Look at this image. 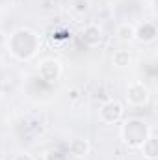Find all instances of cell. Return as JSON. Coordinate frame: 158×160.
Returning a JSON list of instances; mask_svg holds the SVG:
<instances>
[{
    "mask_svg": "<svg viewBox=\"0 0 158 160\" xmlns=\"http://www.w3.org/2000/svg\"><path fill=\"white\" fill-rule=\"evenodd\" d=\"M78 93H80L78 89H77V88H73V89L69 91V99H71V101H77V99H78V97H80Z\"/></svg>",
    "mask_w": 158,
    "mask_h": 160,
    "instance_id": "cell-16",
    "label": "cell"
},
{
    "mask_svg": "<svg viewBox=\"0 0 158 160\" xmlns=\"http://www.w3.org/2000/svg\"><path fill=\"white\" fill-rule=\"evenodd\" d=\"M71 9L77 15H84L89 11V0H71Z\"/></svg>",
    "mask_w": 158,
    "mask_h": 160,
    "instance_id": "cell-12",
    "label": "cell"
},
{
    "mask_svg": "<svg viewBox=\"0 0 158 160\" xmlns=\"http://www.w3.org/2000/svg\"><path fill=\"white\" fill-rule=\"evenodd\" d=\"M149 134H153L151 127L140 118L126 119L121 125V130H119V136L128 149H140V145L145 142V138Z\"/></svg>",
    "mask_w": 158,
    "mask_h": 160,
    "instance_id": "cell-2",
    "label": "cell"
},
{
    "mask_svg": "<svg viewBox=\"0 0 158 160\" xmlns=\"http://www.w3.org/2000/svg\"><path fill=\"white\" fill-rule=\"evenodd\" d=\"M9 54L21 62H28L32 58H36V54L39 52V36L30 30V28H17L6 43Z\"/></svg>",
    "mask_w": 158,
    "mask_h": 160,
    "instance_id": "cell-1",
    "label": "cell"
},
{
    "mask_svg": "<svg viewBox=\"0 0 158 160\" xmlns=\"http://www.w3.org/2000/svg\"><path fill=\"white\" fill-rule=\"evenodd\" d=\"M112 63L119 67V69H125V67H128L130 63H132V56H130V52L128 50H125V48H119L114 52V56H112Z\"/></svg>",
    "mask_w": 158,
    "mask_h": 160,
    "instance_id": "cell-11",
    "label": "cell"
},
{
    "mask_svg": "<svg viewBox=\"0 0 158 160\" xmlns=\"http://www.w3.org/2000/svg\"><path fill=\"white\" fill-rule=\"evenodd\" d=\"M39 77L47 82H54L62 77V63L60 60L56 58H45L39 63V69H37Z\"/></svg>",
    "mask_w": 158,
    "mask_h": 160,
    "instance_id": "cell-5",
    "label": "cell"
},
{
    "mask_svg": "<svg viewBox=\"0 0 158 160\" xmlns=\"http://www.w3.org/2000/svg\"><path fill=\"white\" fill-rule=\"evenodd\" d=\"M6 43H7V36H6V32H4V30H0V50L6 47Z\"/></svg>",
    "mask_w": 158,
    "mask_h": 160,
    "instance_id": "cell-15",
    "label": "cell"
},
{
    "mask_svg": "<svg viewBox=\"0 0 158 160\" xmlns=\"http://www.w3.org/2000/svg\"><path fill=\"white\" fill-rule=\"evenodd\" d=\"M140 151L145 160H156L158 158V138L155 134H149L145 142L140 145Z\"/></svg>",
    "mask_w": 158,
    "mask_h": 160,
    "instance_id": "cell-9",
    "label": "cell"
},
{
    "mask_svg": "<svg viewBox=\"0 0 158 160\" xmlns=\"http://www.w3.org/2000/svg\"><path fill=\"white\" fill-rule=\"evenodd\" d=\"M149 99H151V91L143 82L134 80V82H130L126 86V102L130 106H134V108L145 106L149 102Z\"/></svg>",
    "mask_w": 158,
    "mask_h": 160,
    "instance_id": "cell-4",
    "label": "cell"
},
{
    "mask_svg": "<svg viewBox=\"0 0 158 160\" xmlns=\"http://www.w3.org/2000/svg\"><path fill=\"white\" fill-rule=\"evenodd\" d=\"M13 160H34V157L30 155V153H26V151H22V153H17Z\"/></svg>",
    "mask_w": 158,
    "mask_h": 160,
    "instance_id": "cell-14",
    "label": "cell"
},
{
    "mask_svg": "<svg viewBox=\"0 0 158 160\" xmlns=\"http://www.w3.org/2000/svg\"><path fill=\"white\" fill-rule=\"evenodd\" d=\"M82 39L87 47H97L101 41H102V28L95 22L87 24L84 30H82Z\"/></svg>",
    "mask_w": 158,
    "mask_h": 160,
    "instance_id": "cell-7",
    "label": "cell"
},
{
    "mask_svg": "<svg viewBox=\"0 0 158 160\" xmlns=\"http://www.w3.org/2000/svg\"><path fill=\"white\" fill-rule=\"evenodd\" d=\"M134 34H136V26L132 22H121L116 30V36H117L119 41L123 43H130L134 41Z\"/></svg>",
    "mask_w": 158,
    "mask_h": 160,
    "instance_id": "cell-10",
    "label": "cell"
},
{
    "mask_svg": "<svg viewBox=\"0 0 158 160\" xmlns=\"http://www.w3.org/2000/svg\"><path fill=\"white\" fill-rule=\"evenodd\" d=\"M156 36H158L156 26H155L153 22H143V24L136 26L134 39L140 41V43H143V45H147V43H153V41L156 39Z\"/></svg>",
    "mask_w": 158,
    "mask_h": 160,
    "instance_id": "cell-6",
    "label": "cell"
},
{
    "mask_svg": "<svg viewBox=\"0 0 158 160\" xmlns=\"http://www.w3.org/2000/svg\"><path fill=\"white\" fill-rule=\"evenodd\" d=\"M69 155H73V157H77V158H84V157H87L89 155V149H91V145H89V142L86 140V138H73L71 142H69Z\"/></svg>",
    "mask_w": 158,
    "mask_h": 160,
    "instance_id": "cell-8",
    "label": "cell"
},
{
    "mask_svg": "<svg viewBox=\"0 0 158 160\" xmlns=\"http://www.w3.org/2000/svg\"><path fill=\"white\" fill-rule=\"evenodd\" d=\"M45 160H67V155H63L60 151H48L45 155Z\"/></svg>",
    "mask_w": 158,
    "mask_h": 160,
    "instance_id": "cell-13",
    "label": "cell"
},
{
    "mask_svg": "<svg viewBox=\"0 0 158 160\" xmlns=\"http://www.w3.org/2000/svg\"><path fill=\"white\" fill-rule=\"evenodd\" d=\"M123 116H125V106L117 99H108L99 108V119L104 125H116L123 119Z\"/></svg>",
    "mask_w": 158,
    "mask_h": 160,
    "instance_id": "cell-3",
    "label": "cell"
},
{
    "mask_svg": "<svg viewBox=\"0 0 158 160\" xmlns=\"http://www.w3.org/2000/svg\"><path fill=\"white\" fill-rule=\"evenodd\" d=\"M0 160H4V155H2V153H0Z\"/></svg>",
    "mask_w": 158,
    "mask_h": 160,
    "instance_id": "cell-17",
    "label": "cell"
}]
</instances>
